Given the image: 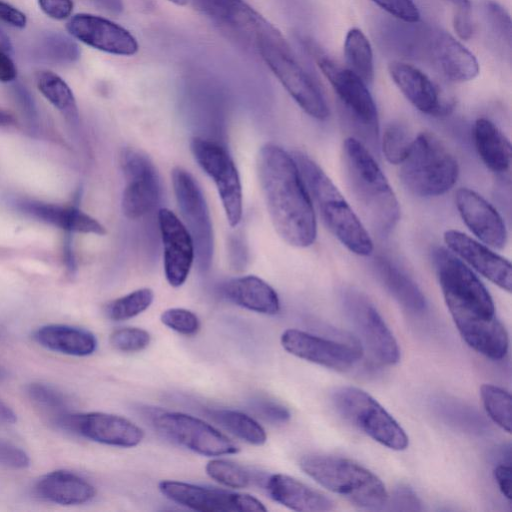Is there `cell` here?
<instances>
[{
	"label": "cell",
	"mask_w": 512,
	"mask_h": 512,
	"mask_svg": "<svg viewBox=\"0 0 512 512\" xmlns=\"http://www.w3.org/2000/svg\"><path fill=\"white\" fill-rule=\"evenodd\" d=\"M206 473L216 482L233 489L246 488L252 476L243 466L225 459H212L207 462Z\"/></svg>",
	"instance_id": "ab89813d"
},
{
	"label": "cell",
	"mask_w": 512,
	"mask_h": 512,
	"mask_svg": "<svg viewBox=\"0 0 512 512\" xmlns=\"http://www.w3.org/2000/svg\"><path fill=\"white\" fill-rule=\"evenodd\" d=\"M432 260L445 303L463 340L489 359H503L508 352V333L496 316L486 287L445 248H435Z\"/></svg>",
	"instance_id": "6da1fadb"
},
{
	"label": "cell",
	"mask_w": 512,
	"mask_h": 512,
	"mask_svg": "<svg viewBox=\"0 0 512 512\" xmlns=\"http://www.w3.org/2000/svg\"><path fill=\"white\" fill-rule=\"evenodd\" d=\"M16 421L15 412L0 400V424H14Z\"/></svg>",
	"instance_id": "11a10c76"
},
{
	"label": "cell",
	"mask_w": 512,
	"mask_h": 512,
	"mask_svg": "<svg viewBox=\"0 0 512 512\" xmlns=\"http://www.w3.org/2000/svg\"><path fill=\"white\" fill-rule=\"evenodd\" d=\"M36 53L41 59L55 64H71L80 58V48L70 37L48 32L38 41Z\"/></svg>",
	"instance_id": "e575fe53"
},
{
	"label": "cell",
	"mask_w": 512,
	"mask_h": 512,
	"mask_svg": "<svg viewBox=\"0 0 512 512\" xmlns=\"http://www.w3.org/2000/svg\"><path fill=\"white\" fill-rule=\"evenodd\" d=\"M374 268L381 283L406 310L420 314L426 309V299L418 285L390 259L378 256Z\"/></svg>",
	"instance_id": "f546056e"
},
{
	"label": "cell",
	"mask_w": 512,
	"mask_h": 512,
	"mask_svg": "<svg viewBox=\"0 0 512 512\" xmlns=\"http://www.w3.org/2000/svg\"><path fill=\"white\" fill-rule=\"evenodd\" d=\"M301 470L319 485L344 497L354 505L381 510L388 492L383 482L370 470L353 460L323 454H307L299 461Z\"/></svg>",
	"instance_id": "5b68a950"
},
{
	"label": "cell",
	"mask_w": 512,
	"mask_h": 512,
	"mask_svg": "<svg viewBox=\"0 0 512 512\" xmlns=\"http://www.w3.org/2000/svg\"><path fill=\"white\" fill-rule=\"evenodd\" d=\"M2 377H3V371H2V369H1V367H0V379H1Z\"/></svg>",
	"instance_id": "94428289"
},
{
	"label": "cell",
	"mask_w": 512,
	"mask_h": 512,
	"mask_svg": "<svg viewBox=\"0 0 512 512\" xmlns=\"http://www.w3.org/2000/svg\"><path fill=\"white\" fill-rule=\"evenodd\" d=\"M252 407L262 418L273 423L283 424L288 422L291 417L287 407L272 400L256 399L253 401Z\"/></svg>",
	"instance_id": "bcb514c9"
},
{
	"label": "cell",
	"mask_w": 512,
	"mask_h": 512,
	"mask_svg": "<svg viewBox=\"0 0 512 512\" xmlns=\"http://www.w3.org/2000/svg\"><path fill=\"white\" fill-rule=\"evenodd\" d=\"M35 493L45 501L71 506L91 501L96 495V489L89 481L74 472L55 470L37 481Z\"/></svg>",
	"instance_id": "4316f807"
},
{
	"label": "cell",
	"mask_w": 512,
	"mask_h": 512,
	"mask_svg": "<svg viewBox=\"0 0 512 512\" xmlns=\"http://www.w3.org/2000/svg\"><path fill=\"white\" fill-rule=\"evenodd\" d=\"M15 207L39 221L57 226L68 232L106 234L105 227L95 218L75 206H61L31 199H19Z\"/></svg>",
	"instance_id": "d4e9b609"
},
{
	"label": "cell",
	"mask_w": 512,
	"mask_h": 512,
	"mask_svg": "<svg viewBox=\"0 0 512 512\" xmlns=\"http://www.w3.org/2000/svg\"><path fill=\"white\" fill-rule=\"evenodd\" d=\"M316 63L331 84L352 123L370 143L378 137V112L367 84L349 68H343L321 51L314 50Z\"/></svg>",
	"instance_id": "9c48e42d"
},
{
	"label": "cell",
	"mask_w": 512,
	"mask_h": 512,
	"mask_svg": "<svg viewBox=\"0 0 512 512\" xmlns=\"http://www.w3.org/2000/svg\"><path fill=\"white\" fill-rule=\"evenodd\" d=\"M159 490L169 500L202 512H265L264 504L252 495L208 488L191 483L163 480Z\"/></svg>",
	"instance_id": "2e32d148"
},
{
	"label": "cell",
	"mask_w": 512,
	"mask_h": 512,
	"mask_svg": "<svg viewBox=\"0 0 512 512\" xmlns=\"http://www.w3.org/2000/svg\"><path fill=\"white\" fill-rule=\"evenodd\" d=\"M413 32L411 44L405 50L430 63L448 80L466 82L478 75L475 56L447 32L433 28Z\"/></svg>",
	"instance_id": "30bf717a"
},
{
	"label": "cell",
	"mask_w": 512,
	"mask_h": 512,
	"mask_svg": "<svg viewBox=\"0 0 512 512\" xmlns=\"http://www.w3.org/2000/svg\"><path fill=\"white\" fill-rule=\"evenodd\" d=\"M0 51L11 52L12 44L9 37L0 29Z\"/></svg>",
	"instance_id": "9f6ffc18"
},
{
	"label": "cell",
	"mask_w": 512,
	"mask_h": 512,
	"mask_svg": "<svg viewBox=\"0 0 512 512\" xmlns=\"http://www.w3.org/2000/svg\"><path fill=\"white\" fill-rule=\"evenodd\" d=\"M391 16L405 23H417L419 10L413 0H371Z\"/></svg>",
	"instance_id": "7bdbcfd3"
},
{
	"label": "cell",
	"mask_w": 512,
	"mask_h": 512,
	"mask_svg": "<svg viewBox=\"0 0 512 512\" xmlns=\"http://www.w3.org/2000/svg\"><path fill=\"white\" fill-rule=\"evenodd\" d=\"M444 241L458 258L501 289L511 292L512 268L506 258L457 230L446 231Z\"/></svg>",
	"instance_id": "7402d4cb"
},
{
	"label": "cell",
	"mask_w": 512,
	"mask_h": 512,
	"mask_svg": "<svg viewBox=\"0 0 512 512\" xmlns=\"http://www.w3.org/2000/svg\"><path fill=\"white\" fill-rule=\"evenodd\" d=\"M160 319L165 326L183 335H194L200 329L196 314L184 308L167 309L163 311Z\"/></svg>",
	"instance_id": "b9f144b4"
},
{
	"label": "cell",
	"mask_w": 512,
	"mask_h": 512,
	"mask_svg": "<svg viewBox=\"0 0 512 512\" xmlns=\"http://www.w3.org/2000/svg\"><path fill=\"white\" fill-rule=\"evenodd\" d=\"M36 85L41 94L69 118L78 115L74 94L68 84L56 73L48 70L36 74Z\"/></svg>",
	"instance_id": "836d02e7"
},
{
	"label": "cell",
	"mask_w": 512,
	"mask_h": 512,
	"mask_svg": "<svg viewBox=\"0 0 512 512\" xmlns=\"http://www.w3.org/2000/svg\"><path fill=\"white\" fill-rule=\"evenodd\" d=\"M453 26L458 36L463 40L472 37L474 26L470 16V10L457 9L453 18Z\"/></svg>",
	"instance_id": "f907efd6"
},
{
	"label": "cell",
	"mask_w": 512,
	"mask_h": 512,
	"mask_svg": "<svg viewBox=\"0 0 512 512\" xmlns=\"http://www.w3.org/2000/svg\"><path fill=\"white\" fill-rule=\"evenodd\" d=\"M204 15L257 45L280 32L244 0H192Z\"/></svg>",
	"instance_id": "ffe728a7"
},
{
	"label": "cell",
	"mask_w": 512,
	"mask_h": 512,
	"mask_svg": "<svg viewBox=\"0 0 512 512\" xmlns=\"http://www.w3.org/2000/svg\"><path fill=\"white\" fill-rule=\"evenodd\" d=\"M14 122H15V119L12 114L0 109V126L11 125Z\"/></svg>",
	"instance_id": "6f0895ef"
},
{
	"label": "cell",
	"mask_w": 512,
	"mask_h": 512,
	"mask_svg": "<svg viewBox=\"0 0 512 512\" xmlns=\"http://www.w3.org/2000/svg\"><path fill=\"white\" fill-rule=\"evenodd\" d=\"M389 510L393 511H421L422 503L417 494L407 485L396 487L392 495H388L386 502Z\"/></svg>",
	"instance_id": "ee69618b"
},
{
	"label": "cell",
	"mask_w": 512,
	"mask_h": 512,
	"mask_svg": "<svg viewBox=\"0 0 512 512\" xmlns=\"http://www.w3.org/2000/svg\"><path fill=\"white\" fill-rule=\"evenodd\" d=\"M17 77V68L7 52L0 51V82H12Z\"/></svg>",
	"instance_id": "f5cc1de1"
},
{
	"label": "cell",
	"mask_w": 512,
	"mask_h": 512,
	"mask_svg": "<svg viewBox=\"0 0 512 512\" xmlns=\"http://www.w3.org/2000/svg\"><path fill=\"white\" fill-rule=\"evenodd\" d=\"M192 154L205 173L213 179L230 226L242 218V186L238 170L228 151L210 139L194 137Z\"/></svg>",
	"instance_id": "4fadbf2b"
},
{
	"label": "cell",
	"mask_w": 512,
	"mask_h": 512,
	"mask_svg": "<svg viewBox=\"0 0 512 512\" xmlns=\"http://www.w3.org/2000/svg\"><path fill=\"white\" fill-rule=\"evenodd\" d=\"M153 299L154 293L150 288H140L109 302L105 314L113 321L128 320L148 309Z\"/></svg>",
	"instance_id": "d590c367"
},
{
	"label": "cell",
	"mask_w": 512,
	"mask_h": 512,
	"mask_svg": "<svg viewBox=\"0 0 512 512\" xmlns=\"http://www.w3.org/2000/svg\"><path fill=\"white\" fill-rule=\"evenodd\" d=\"M168 1L177 6H185L188 3V0H168Z\"/></svg>",
	"instance_id": "91938a15"
},
{
	"label": "cell",
	"mask_w": 512,
	"mask_h": 512,
	"mask_svg": "<svg viewBox=\"0 0 512 512\" xmlns=\"http://www.w3.org/2000/svg\"><path fill=\"white\" fill-rule=\"evenodd\" d=\"M336 411L350 424L374 441L395 451L408 447L409 439L404 429L386 409L367 392L341 386L332 393Z\"/></svg>",
	"instance_id": "ba28073f"
},
{
	"label": "cell",
	"mask_w": 512,
	"mask_h": 512,
	"mask_svg": "<svg viewBox=\"0 0 512 512\" xmlns=\"http://www.w3.org/2000/svg\"><path fill=\"white\" fill-rule=\"evenodd\" d=\"M457 9H465L470 10V1L469 0H450Z\"/></svg>",
	"instance_id": "680465c9"
},
{
	"label": "cell",
	"mask_w": 512,
	"mask_h": 512,
	"mask_svg": "<svg viewBox=\"0 0 512 512\" xmlns=\"http://www.w3.org/2000/svg\"><path fill=\"white\" fill-rule=\"evenodd\" d=\"M110 344L118 351L138 352L151 341L150 334L141 328L124 327L114 330L109 337Z\"/></svg>",
	"instance_id": "60d3db41"
},
{
	"label": "cell",
	"mask_w": 512,
	"mask_h": 512,
	"mask_svg": "<svg viewBox=\"0 0 512 512\" xmlns=\"http://www.w3.org/2000/svg\"><path fill=\"white\" fill-rule=\"evenodd\" d=\"M344 55L349 69L366 84L374 78V62L372 47L359 28H351L345 37Z\"/></svg>",
	"instance_id": "1f68e13d"
},
{
	"label": "cell",
	"mask_w": 512,
	"mask_h": 512,
	"mask_svg": "<svg viewBox=\"0 0 512 512\" xmlns=\"http://www.w3.org/2000/svg\"><path fill=\"white\" fill-rule=\"evenodd\" d=\"M485 10L494 31L508 43H511V20L506 10L494 1L485 3Z\"/></svg>",
	"instance_id": "f6af8a7d"
},
{
	"label": "cell",
	"mask_w": 512,
	"mask_h": 512,
	"mask_svg": "<svg viewBox=\"0 0 512 512\" xmlns=\"http://www.w3.org/2000/svg\"><path fill=\"white\" fill-rule=\"evenodd\" d=\"M456 206L469 230L486 245L502 249L507 243V231L498 211L477 192L460 188Z\"/></svg>",
	"instance_id": "603a6c76"
},
{
	"label": "cell",
	"mask_w": 512,
	"mask_h": 512,
	"mask_svg": "<svg viewBox=\"0 0 512 512\" xmlns=\"http://www.w3.org/2000/svg\"><path fill=\"white\" fill-rule=\"evenodd\" d=\"M120 166L126 180L121 207L129 219H138L159 204L162 186L159 173L151 159L142 151L126 148L120 156Z\"/></svg>",
	"instance_id": "5bb4252c"
},
{
	"label": "cell",
	"mask_w": 512,
	"mask_h": 512,
	"mask_svg": "<svg viewBox=\"0 0 512 512\" xmlns=\"http://www.w3.org/2000/svg\"><path fill=\"white\" fill-rule=\"evenodd\" d=\"M69 34L97 50L118 55L133 56L139 50L137 39L119 24L89 13H79L67 22Z\"/></svg>",
	"instance_id": "d6986e66"
},
{
	"label": "cell",
	"mask_w": 512,
	"mask_h": 512,
	"mask_svg": "<svg viewBox=\"0 0 512 512\" xmlns=\"http://www.w3.org/2000/svg\"><path fill=\"white\" fill-rule=\"evenodd\" d=\"M483 406L489 417L501 429L511 432V395L508 391L492 384L480 388Z\"/></svg>",
	"instance_id": "74e56055"
},
{
	"label": "cell",
	"mask_w": 512,
	"mask_h": 512,
	"mask_svg": "<svg viewBox=\"0 0 512 512\" xmlns=\"http://www.w3.org/2000/svg\"><path fill=\"white\" fill-rule=\"evenodd\" d=\"M494 478L502 495L511 499V466L498 464L493 470Z\"/></svg>",
	"instance_id": "816d5d0a"
},
{
	"label": "cell",
	"mask_w": 512,
	"mask_h": 512,
	"mask_svg": "<svg viewBox=\"0 0 512 512\" xmlns=\"http://www.w3.org/2000/svg\"><path fill=\"white\" fill-rule=\"evenodd\" d=\"M257 172L278 235L294 247L312 245L317 235L315 210L292 155L274 143H266L258 153Z\"/></svg>",
	"instance_id": "7a4b0ae2"
},
{
	"label": "cell",
	"mask_w": 512,
	"mask_h": 512,
	"mask_svg": "<svg viewBox=\"0 0 512 512\" xmlns=\"http://www.w3.org/2000/svg\"><path fill=\"white\" fill-rule=\"evenodd\" d=\"M473 137L483 163L494 173H506L511 164V144L504 133L489 119L479 118Z\"/></svg>",
	"instance_id": "4dcf8cb0"
},
{
	"label": "cell",
	"mask_w": 512,
	"mask_h": 512,
	"mask_svg": "<svg viewBox=\"0 0 512 512\" xmlns=\"http://www.w3.org/2000/svg\"><path fill=\"white\" fill-rule=\"evenodd\" d=\"M344 313L377 362L395 365L400 359L398 343L385 321L360 291L347 288L341 292Z\"/></svg>",
	"instance_id": "7c38bea8"
},
{
	"label": "cell",
	"mask_w": 512,
	"mask_h": 512,
	"mask_svg": "<svg viewBox=\"0 0 512 512\" xmlns=\"http://www.w3.org/2000/svg\"><path fill=\"white\" fill-rule=\"evenodd\" d=\"M388 70L398 89L419 111L440 116L452 109V103L443 100L439 87L417 67L394 61L389 64Z\"/></svg>",
	"instance_id": "cb8c5ba5"
},
{
	"label": "cell",
	"mask_w": 512,
	"mask_h": 512,
	"mask_svg": "<svg viewBox=\"0 0 512 512\" xmlns=\"http://www.w3.org/2000/svg\"><path fill=\"white\" fill-rule=\"evenodd\" d=\"M281 344L288 353L300 359L338 371L352 368L363 354L358 344L339 342L298 329L285 330Z\"/></svg>",
	"instance_id": "e0dca14e"
},
{
	"label": "cell",
	"mask_w": 512,
	"mask_h": 512,
	"mask_svg": "<svg viewBox=\"0 0 512 512\" xmlns=\"http://www.w3.org/2000/svg\"><path fill=\"white\" fill-rule=\"evenodd\" d=\"M56 425L91 441L122 448L135 447L144 438L143 430L135 423L105 412L68 413Z\"/></svg>",
	"instance_id": "ac0fdd59"
},
{
	"label": "cell",
	"mask_w": 512,
	"mask_h": 512,
	"mask_svg": "<svg viewBox=\"0 0 512 512\" xmlns=\"http://www.w3.org/2000/svg\"><path fill=\"white\" fill-rule=\"evenodd\" d=\"M400 165L402 183L420 197H436L446 193L454 186L459 174L456 158L431 132L418 134Z\"/></svg>",
	"instance_id": "8992f818"
},
{
	"label": "cell",
	"mask_w": 512,
	"mask_h": 512,
	"mask_svg": "<svg viewBox=\"0 0 512 512\" xmlns=\"http://www.w3.org/2000/svg\"><path fill=\"white\" fill-rule=\"evenodd\" d=\"M99 8L111 14H120L124 10L123 0H89Z\"/></svg>",
	"instance_id": "db71d44e"
},
{
	"label": "cell",
	"mask_w": 512,
	"mask_h": 512,
	"mask_svg": "<svg viewBox=\"0 0 512 512\" xmlns=\"http://www.w3.org/2000/svg\"><path fill=\"white\" fill-rule=\"evenodd\" d=\"M0 465L12 469H25L30 466V458L22 448L0 440Z\"/></svg>",
	"instance_id": "7dc6e473"
},
{
	"label": "cell",
	"mask_w": 512,
	"mask_h": 512,
	"mask_svg": "<svg viewBox=\"0 0 512 512\" xmlns=\"http://www.w3.org/2000/svg\"><path fill=\"white\" fill-rule=\"evenodd\" d=\"M171 177L178 208L194 243L197 264L206 270L213 258L214 237L205 197L196 179L184 168L175 167Z\"/></svg>",
	"instance_id": "8fae6325"
},
{
	"label": "cell",
	"mask_w": 512,
	"mask_h": 512,
	"mask_svg": "<svg viewBox=\"0 0 512 512\" xmlns=\"http://www.w3.org/2000/svg\"><path fill=\"white\" fill-rule=\"evenodd\" d=\"M342 163L348 188L374 231L388 235L400 218L399 203L385 175L367 147L346 138Z\"/></svg>",
	"instance_id": "3957f363"
},
{
	"label": "cell",
	"mask_w": 512,
	"mask_h": 512,
	"mask_svg": "<svg viewBox=\"0 0 512 512\" xmlns=\"http://www.w3.org/2000/svg\"><path fill=\"white\" fill-rule=\"evenodd\" d=\"M223 293L229 301L250 311L275 315L280 310L276 291L254 275L231 279L223 286Z\"/></svg>",
	"instance_id": "83f0119b"
},
{
	"label": "cell",
	"mask_w": 512,
	"mask_h": 512,
	"mask_svg": "<svg viewBox=\"0 0 512 512\" xmlns=\"http://www.w3.org/2000/svg\"><path fill=\"white\" fill-rule=\"evenodd\" d=\"M33 338L48 350L70 356H88L97 348V339L90 331L65 324L41 326Z\"/></svg>",
	"instance_id": "f1b7e54d"
},
{
	"label": "cell",
	"mask_w": 512,
	"mask_h": 512,
	"mask_svg": "<svg viewBox=\"0 0 512 512\" xmlns=\"http://www.w3.org/2000/svg\"><path fill=\"white\" fill-rule=\"evenodd\" d=\"M0 21L15 28H24L27 24L26 15L22 11L2 0H0Z\"/></svg>",
	"instance_id": "681fc988"
},
{
	"label": "cell",
	"mask_w": 512,
	"mask_h": 512,
	"mask_svg": "<svg viewBox=\"0 0 512 512\" xmlns=\"http://www.w3.org/2000/svg\"><path fill=\"white\" fill-rule=\"evenodd\" d=\"M413 138L408 128L399 122L390 123L384 130L382 150L388 162L400 165L407 157Z\"/></svg>",
	"instance_id": "f35d334b"
},
{
	"label": "cell",
	"mask_w": 512,
	"mask_h": 512,
	"mask_svg": "<svg viewBox=\"0 0 512 512\" xmlns=\"http://www.w3.org/2000/svg\"><path fill=\"white\" fill-rule=\"evenodd\" d=\"M213 420L241 440L261 446L267 440L265 429L249 415L230 409H214L209 411Z\"/></svg>",
	"instance_id": "d6a6232c"
},
{
	"label": "cell",
	"mask_w": 512,
	"mask_h": 512,
	"mask_svg": "<svg viewBox=\"0 0 512 512\" xmlns=\"http://www.w3.org/2000/svg\"><path fill=\"white\" fill-rule=\"evenodd\" d=\"M155 428L175 443L204 456L235 454L239 451L226 435L205 421L181 412L154 416Z\"/></svg>",
	"instance_id": "9a60e30c"
},
{
	"label": "cell",
	"mask_w": 512,
	"mask_h": 512,
	"mask_svg": "<svg viewBox=\"0 0 512 512\" xmlns=\"http://www.w3.org/2000/svg\"><path fill=\"white\" fill-rule=\"evenodd\" d=\"M158 223L164 247V272L172 287L186 281L195 258L192 237L184 223L167 208L158 211Z\"/></svg>",
	"instance_id": "44dd1931"
},
{
	"label": "cell",
	"mask_w": 512,
	"mask_h": 512,
	"mask_svg": "<svg viewBox=\"0 0 512 512\" xmlns=\"http://www.w3.org/2000/svg\"><path fill=\"white\" fill-rule=\"evenodd\" d=\"M37 2L43 13L55 20L69 18L74 7L73 0H37Z\"/></svg>",
	"instance_id": "c3c4849f"
},
{
	"label": "cell",
	"mask_w": 512,
	"mask_h": 512,
	"mask_svg": "<svg viewBox=\"0 0 512 512\" xmlns=\"http://www.w3.org/2000/svg\"><path fill=\"white\" fill-rule=\"evenodd\" d=\"M291 155L325 226L351 252L370 255L373 242L369 233L331 179L307 154L293 151Z\"/></svg>",
	"instance_id": "277c9868"
},
{
	"label": "cell",
	"mask_w": 512,
	"mask_h": 512,
	"mask_svg": "<svg viewBox=\"0 0 512 512\" xmlns=\"http://www.w3.org/2000/svg\"><path fill=\"white\" fill-rule=\"evenodd\" d=\"M256 46L266 65L301 109L313 118L326 119L329 107L321 88L299 63L281 32L264 38Z\"/></svg>",
	"instance_id": "52a82bcc"
},
{
	"label": "cell",
	"mask_w": 512,
	"mask_h": 512,
	"mask_svg": "<svg viewBox=\"0 0 512 512\" xmlns=\"http://www.w3.org/2000/svg\"><path fill=\"white\" fill-rule=\"evenodd\" d=\"M26 394L37 408L51 416L54 424L69 413L65 396L47 384L31 383L26 387Z\"/></svg>",
	"instance_id": "8d00e7d4"
},
{
	"label": "cell",
	"mask_w": 512,
	"mask_h": 512,
	"mask_svg": "<svg viewBox=\"0 0 512 512\" xmlns=\"http://www.w3.org/2000/svg\"><path fill=\"white\" fill-rule=\"evenodd\" d=\"M265 488L274 501L291 510L324 512L334 509L333 502L327 496L285 474L269 476Z\"/></svg>",
	"instance_id": "484cf974"
}]
</instances>
